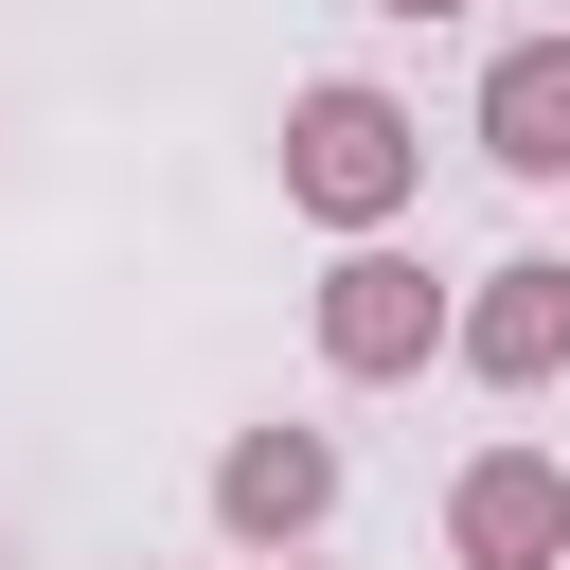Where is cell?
<instances>
[{
	"mask_svg": "<svg viewBox=\"0 0 570 570\" xmlns=\"http://www.w3.org/2000/svg\"><path fill=\"white\" fill-rule=\"evenodd\" d=\"M321 517H338V445L321 428H232L214 445V534L232 552H321Z\"/></svg>",
	"mask_w": 570,
	"mask_h": 570,
	"instance_id": "5b68a950",
	"label": "cell"
},
{
	"mask_svg": "<svg viewBox=\"0 0 570 570\" xmlns=\"http://www.w3.org/2000/svg\"><path fill=\"white\" fill-rule=\"evenodd\" d=\"M267 570H321V552H267Z\"/></svg>",
	"mask_w": 570,
	"mask_h": 570,
	"instance_id": "ba28073f",
	"label": "cell"
},
{
	"mask_svg": "<svg viewBox=\"0 0 570 570\" xmlns=\"http://www.w3.org/2000/svg\"><path fill=\"white\" fill-rule=\"evenodd\" d=\"M445 570H570V463L552 445H481L445 481Z\"/></svg>",
	"mask_w": 570,
	"mask_h": 570,
	"instance_id": "3957f363",
	"label": "cell"
},
{
	"mask_svg": "<svg viewBox=\"0 0 570 570\" xmlns=\"http://www.w3.org/2000/svg\"><path fill=\"white\" fill-rule=\"evenodd\" d=\"M303 321H321V374H356V392H392V374L445 356V285H428L392 232H338V267L303 285Z\"/></svg>",
	"mask_w": 570,
	"mask_h": 570,
	"instance_id": "7a4b0ae2",
	"label": "cell"
},
{
	"mask_svg": "<svg viewBox=\"0 0 570 570\" xmlns=\"http://www.w3.org/2000/svg\"><path fill=\"white\" fill-rule=\"evenodd\" d=\"M445 356H463L481 392H552V374H570V249L481 267V285L445 303Z\"/></svg>",
	"mask_w": 570,
	"mask_h": 570,
	"instance_id": "277c9868",
	"label": "cell"
},
{
	"mask_svg": "<svg viewBox=\"0 0 570 570\" xmlns=\"http://www.w3.org/2000/svg\"><path fill=\"white\" fill-rule=\"evenodd\" d=\"M481 160L499 178H570V36H499L481 53Z\"/></svg>",
	"mask_w": 570,
	"mask_h": 570,
	"instance_id": "8992f818",
	"label": "cell"
},
{
	"mask_svg": "<svg viewBox=\"0 0 570 570\" xmlns=\"http://www.w3.org/2000/svg\"><path fill=\"white\" fill-rule=\"evenodd\" d=\"M410 196H428V125H410L374 71L285 89V214H321V232H392Z\"/></svg>",
	"mask_w": 570,
	"mask_h": 570,
	"instance_id": "6da1fadb",
	"label": "cell"
},
{
	"mask_svg": "<svg viewBox=\"0 0 570 570\" xmlns=\"http://www.w3.org/2000/svg\"><path fill=\"white\" fill-rule=\"evenodd\" d=\"M374 18H481V0H374Z\"/></svg>",
	"mask_w": 570,
	"mask_h": 570,
	"instance_id": "52a82bcc",
	"label": "cell"
}]
</instances>
